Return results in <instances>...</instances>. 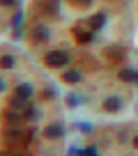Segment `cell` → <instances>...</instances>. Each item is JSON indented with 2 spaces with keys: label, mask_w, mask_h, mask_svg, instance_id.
<instances>
[{
  "label": "cell",
  "mask_w": 138,
  "mask_h": 156,
  "mask_svg": "<svg viewBox=\"0 0 138 156\" xmlns=\"http://www.w3.org/2000/svg\"><path fill=\"white\" fill-rule=\"evenodd\" d=\"M69 2H71V5H76V7H88L92 0H69Z\"/></svg>",
  "instance_id": "obj_15"
},
{
  "label": "cell",
  "mask_w": 138,
  "mask_h": 156,
  "mask_svg": "<svg viewBox=\"0 0 138 156\" xmlns=\"http://www.w3.org/2000/svg\"><path fill=\"white\" fill-rule=\"evenodd\" d=\"M14 67V58L12 55H2L0 58V69H12Z\"/></svg>",
  "instance_id": "obj_13"
},
{
  "label": "cell",
  "mask_w": 138,
  "mask_h": 156,
  "mask_svg": "<svg viewBox=\"0 0 138 156\" xmlns=\"http://www.w3.org/2000/svg\"><path fill=\"white\" fill-rule=\"evenodd\" d=\"M62 133H64L62 124H51V126L44 129V136H46V138H60Z\"/></svg>",
  "instance_id": "obj_4"
},
{
  "label": "cell",
  "mask_w": 138,
  "mask_h": 156,
  "mask_svg": "<svg viewBox=\"0 0 138 156\" xmlns=\"http://www.w3.org/2000/svg\"><path fill=\"white\" fill-rule=\"evenodd\" d=\"M2 90H5V80H2V78H0V92H2Z\"/></svg>",
  "instance_id": "obj_17"
},
{
  "label": "cell",
  "mask_w": 138,
  "mask_h": 156,
  "mask_svg": "<svg viewBox=\"0 0 138 156\" xmlns=\"http://www.w3.org/2000/svg\"><path fill=\"white\" fill-rule=\"evenodd\" d=\"M62 80H64V83H78V80H81V71H76V69H74V71H64Z\"/></svg>",
  "instance_id": "obj_9"
},
{
  "label": "cell",
  "mask_w": 138,
  "mask_h": 156,
  "mask_svg": "<svg viewBox=\"0 0 138 156\" xmlns=\"http://www.w3.org/2000/svg\"><path fill=\"white\" fill-rule=\"evenodd\" d=\"M0 5L2 7H12V5H16V0H0Z\"/></svg>",
  "instance_id": "obj_16"
},
{
  "label": "cell",
  "mask_w": 138,
  "mask_h": 156,
  "mask_svg": "<svg viewBox=\"0 0 138 156\" xmlns=\"http://www.w3.org/2000/svg\"><path fill=\"white\" fill-rule=\"evenodd\" d=\"M32 39H34V41H46V39H49V30H46V28H34L32 30Z\"/></svg>",
  "instance_id": "obj_10"
},
{
  "label": "cell",
  "mask_w": 138,
  "mask_h": 156,
  "mask_svg": "<svg viewBox=\"0 0 138 156\" xmlns=\"http://www.w3.org/2000/svg\"><path fill=\"white\" fill-rule=\"evenodd\" d=\"M5 140L7 142H12V145H16V142H21V140H25V136H23V131L19 129V124H12L9 129H5Z\"/></svg>",
  "instance_id": "obj_2"
},
{
  "label": "cell",
  "mask_w": 138,
  "mask_h": 156,
  "mask_svg": "<svg viewBox=\"0 0 138 156\" xmlns=\"http://www.w3.org/2000/svg\"><path fill=\"white\" fill-rule=\"evenodd\" d=\"M133 147H138V136H136V138H133Z\"/></svg>",
  "instance_id": "obj_18"
},
{
  "label": "cell",
  "mask_w": 138,
  "mask_h": 156,
  "mask_svg": "<svg viewBox=\"0 0 138 156\" xmlns=\"http://www.w3.org/2000/svg\"><path fill=\"white\" fill-rule=\"evenodd\" d=\"M74 34H76V39H78L81 44H88V41H92V37H94L92 32H85V30H81V28H76Z\"/></svg>",
  "instance_id": "obj_7"
},
{
  "label": "cell",
  "mask_w": 138,
  "mask_h": 156,
  "mask_svg": "<svg viewBox=\"0 0 138 156\" xmlns=\"http://www.w3.org/2000/svg\"><path fill=\"white\" fill-rule=\"evenodd\" d=\"M120 78H122V80H138V73L133 71V69H122V71H120Z\"/></svg>",
  "instance_id": "obj_12"
},
{
  "label": "cell",
  "mask_w": 138,
  "mask_h": 156,
  "mask_svg": "<svg viewBox=\"0 0 138 156\" xmlns=\"http://www.w3.org/2000/svg\"><path fill=\"white\" fill-rule=\"evenodd\" d=\"M25 101H28V99H23V97H19V94H16L14 99H12V103H9V108L12 110H25Z\"/></svg>",
  "instance_id": "obj_8"
},
{
  "label": "cell",
  "mask_w": 138,
  "mask_h": 156,
  "mask_svg": "<svg viewBox=\"0 0 138 156\" xmlns=\"http://www.w3.org/2000/svg\"><path fill=\"white\" fill-rule=\"evenodd\" d=\"M120 108H122V101H120L118 97H108L106 101H103V110L106 112H118Z\"/></svg>",
  "instance_id": "obj_3"
},
{
  "label": "cell",
  "mask_w": 138,
  "mask_h": 156,
  "mask_svg": "<svg viewBox=\"0 0 138 156\" xmlns=\"http://www.w3.org/2000/svg\"><path fill=\"white\" fill-rule=\"evenodd\" d=\"M44 62L49 64V67H53V69L64 67V64L69 62V53H67V51H51V53H46Z\"/></svg>",
  "instance_id": "obj_1"
},
{
  "label": "cell",
  "mask_w": 138,
  "mask_h": 156,
  "mask_svg": "<svg viewBox=\"0 0 138 156\" xmlns=\"http://www.w3.org/2000/svg\"><path fill=\"white\" fill-rule=\"evenodd\" d=\"M16 94L23 97V99H30V94H32V85H28V83L19 85V87H16Z\"/></svg>",
  "instance_id": "obj_11"
},
{
  "label": "cell",
  "mask_w": 138,
  "mask_h": 156,
  "mask_svg": "<svg viewBox=\"0 0 138 156\" xmlns=\"http://www.w3.org/2000/svg\"><path fill=\"white\" fill-rule=\"evenodd\" d=\"M39 9L44 14H58V0H44L39 5Z\"/></svg>",
  "instance_id": "obj_6"
},
{
  "label": "cell",
  "mask_w": 138,
  "mask_h": 156,
  "mask_svg": "<svg viewBox=\"0 0 138 156\" xmlns=\"http://www.w3.org/2000/svg\"><path fill=\"white\" fill-rule=\"evenodd\" d=\"M106 55H108V58H115V60H122V58H124V53L118 48V46H113V48H106Z\"/></svg>",
  "instance_id": "obj_14"
},
{
  "label": "cell",
  "mask_w": 138,
  "mask_h": 156,
  "mask_svg": "<svg viewBox=\"0 0 138 156\" xmlns=\"http://www.w3.org/2000/svg\"><path fill=\"white\" fill-rule=\"evenodd\" d=\"M103 23H106V14H94V16H90V21H88V25L92 28V32L99 30Z\"/></svg>",
  "instance_id": "obj_5"
}]
</instances>
